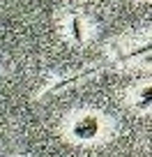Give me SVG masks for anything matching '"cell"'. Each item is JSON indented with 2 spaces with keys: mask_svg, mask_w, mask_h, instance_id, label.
Instances as JSON below:
<instances>
[{
  "mask_svg": "<svg viewBox=\"0 0 152 157\" xmlns=\"http://www.w3.org/2000/svg\"><path fill=\"white\" fill-rule=\"evenodd\" d=\"M152 51V42H147V44H143V46H138L136 51H134L132 56H145V53H150Z\"/></svg>",
  "mask_w": 152,
  "mask_h": 157,
  "instance_id": "3",
  "label": "cell"
},
{
  "mask_svg": "<svg viewBox=\"0 0 152 157\" xmlns=\"http://www.w3.org/2000/svg\"><path fill=\"white\" fill-rule=\"evenodd\" d=\"M145 63H150V65H152V53H145Z\"/></svg>",
  "mask_w": 152,
  "mask_h": 157,
  "instance_id": "4",
  "label": "cell"
},
{
  "mask_svg": "<svg viewBox=\"0 0 152 157\" xmlns=\"http://www.w3.org/2000/svg\"><path fill=\"white\" fill-rule=\"evenodd\" d=\"M138 106H143V109L152 106V86H145V88L138 93Z\"/></svg>",
  "mask_w": 152,
  "mask_h": 157,
  "instance_id": "2",
  "label": "cell"
},
{
  "mask_svg": "<svg viewBox=\"0 0 152 157\" xmlns=\"http://www.w3.org/2000/svg\"><path fill=\"white\" fill-rule=\"evenodd\" d=\"M97 132H99V120L95 116L79 118V120L74 123V127H72V134L76 139H95V136H97Z\"/></svg>",
  "mask_w": 152,
  "mask_h": 157,
  "instance_id": "1",
  "label": "cell"
}]
</instances>
